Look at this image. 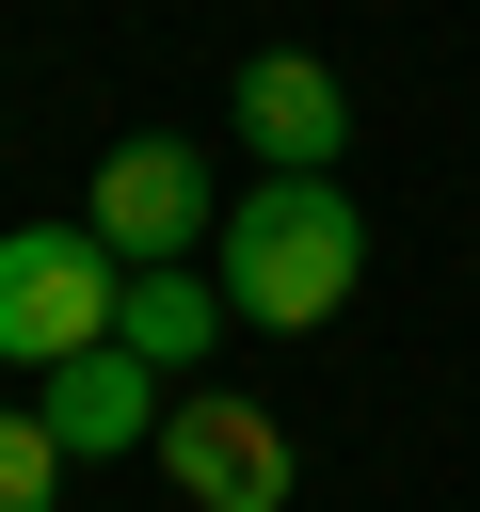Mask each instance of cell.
<instances>
[{
    "label": "cell",
    "instance_id": "obj_4",
    "mask_svg": "<svg viewBox=\"0 0 480 512\" xmlns=\"http://www.w3.org/2000/svg\"><path fill=\"white\" fill-rule=\"evenodd\" d=\"M192 512H288V432H272V400H224L208 368L160 400V448H144Z\"/></svg>",
    "mask_w": 480,
    "mask_h": 512
},
{
    "label": "cell",
    "instance_id": "obj_1",
    "mask_svg": "<svg viewBox=\"0 0 480 512\" xmlns=\"http://www.w3.org/2000/svg\"><path fill=\"white\" fill-rule=\"evenodd\" d=\"M208 272H224V304H240L256 336H320V320L368 288V224H352L336 176H256V192L208 224Z\"/></svg>",
    "mask_w": 480,
    "mask_h": 512
},
{
    "label": "cell",
    "instance_id": "obj_7",
    "mask_svg": "<svg viewBox=\"0 0 480 512\" xmlns=\"http://www.w3.org/2000/svg\"><path fill=\"white\" fill-rule=\"evenodd\" d=\"M224 320H240V304H224V272H192V256H160V272H128V288H112V336H128L160 384H192Z\"/></svg>",
    "mask_w": 480,
    "mask_h": 512
},
{
    "label": "cell",
    "instance_id": "obj_3",
    "mask_svg": "<svg viewBox=\"0 0 480 512\" xmlns=\"http://www.w3.org/2000/svg\"><path fill=\"white\" fill-rule=\"evenodd\" d=\"M80 224H96L128 272L192 256V240L224 224V192H208V144H192V128H128V144H96V192H80Z\"/></svg>",
    "mask_w": 480,
    "mask_h": 512
},
{
    "label": "cell",
    "instance_id": "obj_5",
    "mask_svg": "<svg viewBox=\"0 0 480 512\" xmlns=\"http://www.w3.org/2000/svg\"><path fill=\"white\" fill-rule=\"evenodd\" d=\"M224 144H256V176H336V144H352V80H336L320 48H256L240 96H224Z\"/></svg>",
    "mask_w": 480,
    "mask_h": 512
},
{
    "label": "cell",
    "instance_id": "obj_2",
    "mask_svg": "<svg viewBox=\"0 0 480 512\" xmlns=\"http://www.w3.org/2000/svg\"><path fill=\"white\" fill-rule=\"evenodd\" d=\"M112 288H128V256H112L96 224H16V240H0V368L96 352V336H112Z\"/></svg>",
    "mask_w": 480,
    "mask_h": 512
},
{
    "label": "cell",
    "instance_id": "obj_6",
    "mask_svg": "<svg viewBox=\"0 0 480 512\" xmlns=\"http://www.w3.org/2000/svg\"><path fill=\"white\" fill-rule=\"evenodd\" d=\"M32 384H48L32 416L64 432V464H112V448H160V400H176V384H160V368H144L128 336H96V352H64V368H32Z\"/></svg>",
    "mask_w": 480,
    "mask_h": 512
},
{
    "label": "cell",
    "instance_id": "obj_8",
    "mask_svg": "<svg viewBox=\"0 0 480 512\" xmlns=\"http://www.w3.org/2000/svg\"><path fill=\"white\" fill-rule=\"evenodd\" d=\"M0 512H64V432L32 400H0Z\"/></svg>",
    "mask_w": 480,
    "mask_h": 512
}]
</instances>
